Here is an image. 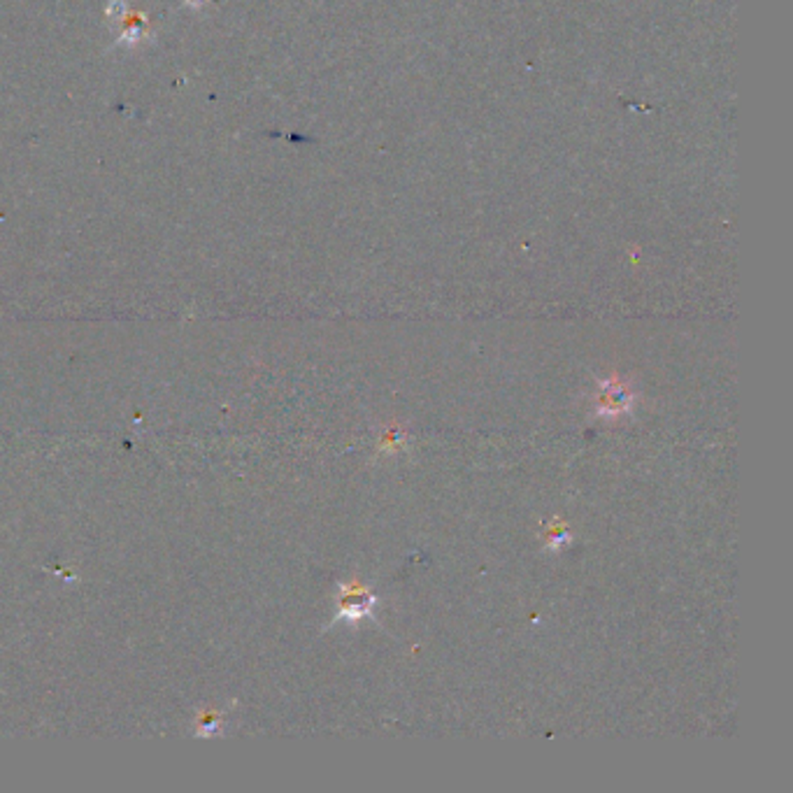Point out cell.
I'll list each match as a JSON object with an SVG mask.
<instances>
[{"mask_svg": "<svg viewBox=\"0 0 793 793\" xmlns=\"http://www.w3.org/2000/svg\"><path fill=\"white\" fill-rule=\"evenodd\" d=\"M633 405H635V394L631 384L617 375L601 382L593 398V407L601 419H621L633 410Z\"/></svg>", "mask_w": 793, "mask_h": 793, "instance_id": "cell-1", "label": "cell"}, {"mask_svg": "<svg viewBox=\"0 0 793 793\" xmlns=\"http://www.w3.org/2000/svg\"><path fill=\"white\" fill-rule=\"evenodd\" d=\"M375 601L377 598L372 596L368 586L361 582H349V584L340 586V593H337V619L349 621V624L371 619Z\"/></svg>", "mask_w": 793, "mask_h": 793, "instance_id": "cell-2", "label": "cell"}, {"mask_svg": "<svg viewBox=\"0 0 793 793\" xmlns=\"http://www.w3.org/2000/svg\"><path fill=\"white\" fill-rule=\"evenodd\" d=\"M403 447H405V433H403L398 426H391L388 431H384L382 452H398Z\"/></svg>", "mask_w": 793, "mask_h": 793, "instance_id": "cell-3", "label": "cell"}, {"mask_svg": "<svg viewBox=\"0 0 793 793\" xmlns=\"http://www.w3.org/2000/svg\"><path fill=\"white\" fill-rule=\"evenodd\" d=\"M567 540H570V531H567L561 522H556L554 526L547 531V550H551V551L561 550Z\"/></svg>", "mask_w": 793, "mask_h": 793, "instance_id": "cell-4", "label": "cell"}]
</instances>
